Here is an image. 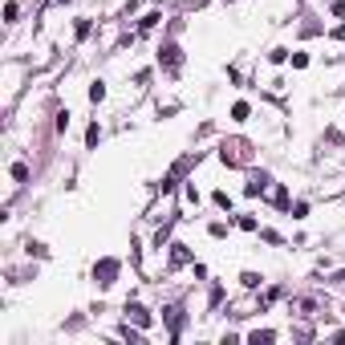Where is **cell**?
I'll return each instance as SVG.
<instances>
[{"instance_id": "cell-1", "label": "cell", "mask_w": 345, "mask_h": 345, "mask_svg": "<svg viewBox=\"0 0 345 345\" xmlns=\"http://www.w3.org/2000/svg\"><path fill=\"white\" fill-rule=\"evenodd\" d=\"M114 276H118V260H98V264H94V280L102 284V289H110Z\"/></svg>"}, {"instance_id": "cell-2", "label": "cell", "mask_w": 345, "mask_h": 345, "mask_svg": "<svg viewBox=\"0 0 345 345\" xmlns=\"http://www.w3.org/2000/svg\"><path fill=\"white\" fill-rule=\"evenodd\" d=\"M158 61L167 65V73H179V65H183V53H179V45H167V49L158 53Z\"/></svg>"}, {"instance_id": "cell-3", "label": "cell", "mask_w": 345, "mask_h": 345, "mask_svg": "<svg viewBox=\"0 0 345 345\" xmlns=\"http://www.w3.org/2000/svg\"><path fill=\"white\" fill-rule=\"evenodd\" d=\"M126 317H130L138 329H151V313H146L142 305H126Z\"/></svg>"}, {"instance_id": "cell-4", "label": "cell", "mask_w": 345, "mask_h": 345, "mask_svg": "<svg viewBox=\"0 0 345 345\" xmlns=\"http://www.w3.org/2000/svg\"><path fill=\"white\" fill-rule=\"evenodd\" d=\"M167 321H171V337H179V329H183V309L171 305V309H167Z\"/></svg>"}, {"instance_id": "cell-5", "label": "cell", "mask_w": 345, "mask_h": 345, "mask_svg": "<svg viewBox=\"0 0 345 345\" xmlns=\"http://www.w3.org/2000/svg\"><path fill=\"white\" fill-rule=\"evenodd\" d=\"M187 260H191L187 244H171V264H187Z\"/></svg>"}, {"instance_id": "cell-6", "label": "cell", "mask_w": 345, "mask_h": 345, "mask_svg": "<svg viewBox=\"0 0 345 345\" xmlns=\"http://www.w3.org/2000/svg\"><path fill=\"white\" fill-rule=\"evenodd\" d=\"M264 187H268V175H252V183H248L244 191H248V195H260Z\"/></svg>"}, {"instance_id": "cell-7", "label": "cell", "mask_w": 345, "mask_h": 345, "mask_svg": "<svg viewBox=\"0 0 345 345\" xmlns=\"http://www.w3.org/2000/svg\"><path fill=\"white\" fill-rule=\"evenodd\" d=\"M240 284H244V289H260V276L256 272H244V276H240Z\"/></svg>"}, {"instance_id": "cell-8", "label": "cell", "mask_w": 345, "mask_h": 345, "mask_svg": "<svg viewBox=\"0 0 345 345\" xmlns=\"http://www.w3.org/2000/svg\"><path fill=\"white\" fill-rule=\"evenodd\" d=\"M232 118H236V122L248 118V102H236V106H232Z\"/></svg>"}, {"instance_id": "cell-9", "label": "cell", "mask_w": 345, "mask_h": 345, "mask_svg": "<svg viewBox=\"0 0 345 345\" xmlns=\"http://www.w3.org/2000/svg\"><path fill=\"white\" fill-rule=\"evenodd\" d=\"M272 337H276L272 329H256V333H252V341H256V345H260V341H272Z\"/></svg>"}, {"instance_id": "cell-10", "label": "cell", "mask_w": 345, "mask_h": 345, "mask_svg": "<svg viewBox=\"0 0 345 345\" xmlns=\"http://www.w3.org/2000/svg\"><path fill=\"white\" fill-rule=\"evenodd\" d=\"M89 98H94V102H102V98H106V86H102V82H94V86H89Z\"/></svg>"}, {"instance_id": "cell-11", "label": "cell", "mask_w": 345, "mask_h": 345, "mask_svg": "<svg viewBox=\"0 0 345 345\" xmlns=\"http://www.w3.org/2000/svg\"><path fill=\"white\" fill-rule=\"evenodd\" d=\"M13 179H17V183H25V179H29V167H25V163H17V167H13Z\"/></svg>"}, {"instance_id": "cell-12", "label": "cell", "mask_w": 345, "mask_h": 345, "mask_svg": "<svg viewBox=\"0 0 345 345\" xmlns=\"http://www.w3.org/2000/svg\"><path fill=\"white\" fill-rule=\"evenodd\" d=\"M98 138H102V130H98V126H89V130H86V142H89V146H98Z\"/></svg>"}]
</instances>
